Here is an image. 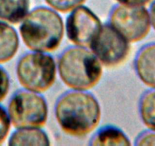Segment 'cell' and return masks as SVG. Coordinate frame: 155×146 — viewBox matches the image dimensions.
<instances>
[{"mask_svg": "<svg viewBox=\"0 0 155 146\" xmlns=\"http://www.w3.org/2000/svg\"><path fill=\"white\" fill-rule=\"evenodd\" d=\"M54 116L64 133L83 138L98 126L101 108L98 99L92 93L71 90L58 97L54 106Z\"/></svg>", "mask_w": 155, "mask_h": 146, "instance_id": "cell-1", "label": "cell"}, {"mask_svg": "<svg viewBox=\"0 0 155 146\" xmlns=\"http://www.w3.org/2000/svg\"><path fill=\"white\" fill-rule=\"evenodd\" d=\"M64 29L63 19L56 11L39 6L26 15L21 22L19 32L24 45L30 51L48 53L59 48Z\"/></svg>", "mask_w": 155, "mask_h": 146, "instance_id": "cell-2", "label": "cell"}, {"mask_svg": "<svg viewBox=\"0 0 155 146\" xmlns=\"http://www.w3.org/2000/svg\"><path fill=\"white\" fill-rule=\"evenodd\" d=\"M57 68L61 80L71 90L89 91L103 75L102 65L95 54L89 48L77 46L62 52Z\"/></svg>", "mask_w": 155, "mask_h": 146, "instance_id": "cell-3", "label": "cell"}, {"mask_svg": "<svg viewBox=\"0 0 155 146\" xmlns=\"http://www.w3.org/2000/svg\"><path fill=\"white\" fill-rule=\"evenodd\" d=\"M16 75L24 89L42 94L55 83L57 65L48 53L31 51L18 59Z\"/></svg>", "mask_w": 155, "mask_h": 146, "instance_id": "cell-4", "label": "cell"}, {"mask_svg": "<svg viewBox=\"0 0 155 146\" xmlns=\"http://www.w3.org/2000/svg\"><path fill=\"white\" fill-rule=\"evenodd\" d=\"M7 112L15 129L42 128L48 121V106L41 94L23 89L12 96Z\"/></svg>", "mask_w": 155, "mask_h": 146, "instance_id": "cell-5", "label": "cell"}, {"mask_svg": "<svg viewBox=\"0 0 155 146\" xmlns=\"http://www.w3.org/2000/svg\"><path fill=\"white\" fill-rule=\"evenodd\" d=\"M130 43L110 24H104L89 49L102 66L113 68L120 66L127 60L131 50Z\"/></svg>", "mask_w": 155, "mask_h": 146, "instance_id": "cell-6", "label": "cell"}, {"mask_svg": "<svg viewBox=\"0 0 155 146\" xmlns=\"http://www.w3.org/2000/svg\"><path fill=\"white\" fill-rule=\"evenodd\" d=\"M109 24L130 43L146 38L151 28L149 12L145 6L117 5L110 12Z\"/></svg>", "mask_w": 155, "mask_h": 146, "instance_id": "cell-7", "label": "cell"}, {"mask_svg": "<svg viewBox=\"0 0 155 146\" xmlns=\"http://www.w3.org/2000/svg\"><path fill=\"white\" fill-rule=\"evenodd\" d=\"M70 13L65 25L67 37L74 46L89 48L102 26L101 20L83 5Z\"/></svg>", "mask_w": 155, "mask_h": 146, "instance_id": "cell-8", "label": "cell"}, {"mask_svg": "<svg viewBox=\"0 0 155 146\" xmlns=\"http://www.w3.org/2000/svg\"><path fill=\"white\" fill-rule=\"evenodd\" d=\"M134 67L139 80L148 88H155V42L145 44L139 50Z\"/></svg>", "mask_w": 155, "mask_h": 146, "instance_id": "cell-9", "label": "cell"}, {"mask_svg": "<svg viewBox=\"0 0 155 146\" xmlns=\"http://www.w3.org/2000/svg\"><path fill=\"white\" fill-rule=\"evenodd\" d=\"M20 40L10 24L0 21V65L10 62L18 52Z\"/></svg>", "mask_w": 155, "mask_h": 146, "instance_id": "cell-10", "label": "cell"}, {"mask_svg": "<svg viewBox=\"0 0 155 146\" xmlns=\"http://www.w3.org/2000/svg\"><path fill=\"white\" fill-rule=\"evenodd\" d=\"M132 143L127 134L114 126H103L91 138V146H128Z\"/></svg>", "mask_w": 155, "mask_h": 146, "instance_id": "cell-11", "label": "cell"}, {"mask_svg": "<svg viewBox=\"0 0 155 146\" xmlns=\"http://www.w3.org/2000/svg\"><path fill=\"white\" fill-rule=\"evenodd\" d=\"M8 145H42L51 144L46 132L41 128L16 129L8 139Z\"/></svg>", "mask_w": 155, "mask_h": 146, "instance_id": "cell-12", "label": "cell"}, {"mask_svg": "<svg viewBox=\"0 0 155 146\" xmlns=\"http://www.w3.org/2000/svg\"><path fill=\"white\" fill-rule=\"evenodd\" d=\"M30 0H0V21L18 24L30 10Z\"/></svg>", "mask_w": 155, "mask_h": 146, "instance_id": "cell-13", "label": "cell"}, {"mask_svg": "<svg viewBox=\"0 0 155 146\" xmlns=\"http://www.w3.org/2000/svg\"><path fill=\"white\" fill-rule=\"evenodd\" d=\"M139 112L143 124L148 129L155 130V88H151L142 94Z\"/></svg>", "mask_w": 155, "mask_h": 146, "instance_id": "cell-14", "label": "cell"}, {"mask_svg": "<svg viewBox=\"0 0 155 146\" xmlns=\"http://www.w3.org/2000/svg\"><path fill=\"white\" fill-rule=\"evenodd\" d=\"M45 2L53 10L67 14L83 5L86 0H45Z\"/></svg>", "mask_w": 155, "mask_h": 146, "instance_id": "cell-15", "label": "cell"}, {"mask_svg": "<svg viewBox=\"0 0 155 146\" xmlns=\"http://www.w3.org/2000/svg\"><path fill=\"white\" fill-rule=\"evenodd\" d=\"M10 119L7 110L4 106L0 105V145L7 139L11 130Z\"/></svg>", "mask_w": 155, "mask_h": 146, "instance_id": "cell-16", "label": "cell"}, {"mask_svg": "<svg viewBox=\"0 0 155 146\" xmlns=\"http://www.w3.org/2000/svg\"><path fill=\"white\" fill-rule=\"evenodd\" d=\"M11 88V81L8 73L0 65V103L7 97Z\"/></svg>", "mask_w": 155, "mask_h": 146, "instance_id": "cell-17", "label": "cell"}, {"mask_svg": "<svg viewBox=\"0 0 155 146\" xmlns=\"http://www.w3.org/2000/svg\"><path fill=\"white\" fill-rule=\"evenodd\" d=\"M136 145H155V130L148 129L142 132L136 140Z\"/></svg>", "mask_w": 155, "mask_h": 146, "instance_id": "cell-18", "label": "cell"}, {"mask_svg": "<svg viewBox=\"0 0 155 146\" xmlns=\"http://www.w3.org/2000/svg\"><path fill=\"white\" fill-rule=\"evenodd\" d=\"M120 5L131 6H146L153 0H116Z\"/></svg>", "mask_w": 155, "mask_h": 146, "instance_id": "cell-19", "label": "cell"}, {"mask_svg": "<svg viewBox=\"0 0 155 146\" xmlns=\"http://www.w3.org/2000/svg\"><path fill=\"white\" fill-rule=\"evenodd\" d=\"M148 12H149L150 21H151V27L155 30V0H154V2L151 4V7H150V10Z\"/></svg>", "mask_w": 155, "mask_h": 146, "instance_id": "cell-20", "label": "cell"}]
</instances>
